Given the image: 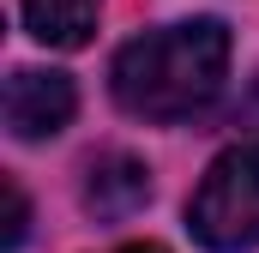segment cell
<instances>
[{
    "label": "cell",
    "instance_id": "cell-1",
    "mask_svg": "<svg viewBox=\"0 0 259 253\" xmlns=\"http://www.w3.org/2000/svg\"><path fill=\"white\" fill-rule=\"evenodd\" d=\"M223 72H229V24L187 18V24H163L121 43L109 66V91L133 121L169 126L211 109V97L223 91Z\"/></svg>",
    "mask_w": 259,
    "mask_h": 253
},
{
    "label": "cell",
    "instance_id": "cell-2",
    "mask_svg": "<svg viewBox=\"0 0 259 253\" xmlns=\"http://www.w3.org/2000/svg\"><path fill=\"white\" fill-rule=\"evenodd\" d=\"M187 229L205 253L259 247V139L229 145L187 199Z\"/></svg>",
    "mask_w": 259,
    "mask_h": 253
},
{
    "label": "cell",
    "instance_id": "cell-3",
    "mask_svg": "<svg viewBox=\"0 0 259 253\" xmlns=\"http://www.w3.org/2000/svg\"><path fill=\"white\" fill-rule=\"evenodd\" d=\"M78 109V91L66 72H42V66H18L6 78V133L36 145V139H55Z\"/></svg>",
    "mask_w": 259,
    "mask_h": 253
},
{
    "label": "cell",
    "instance_id": "cell-4",
    "mask_svg": "<svg viewBox=\"0 0 259 253\" xmlns=\"http://www.w3.org/2000/svg\"><path fill=\"white\" fill-rule=\"evenodd\" d=\"M145 199H151V169L127 151H103L84 169V211L97 223H127Z\"/></svg>",
    "mask_w": 259,
    "mask_h": 253
},
{
    "label": "cell",
    "instance_id": "cell-5",
    "mask_svg": "<svg viewBox=\"0 0 259 253\" xmlns=\"http://www.w3.org/2000/svg\"><path fill=\"white\" fill-rule=\"evenodd\" d=\"M97 12H103V0H18L24 30L49 49H84L97 30Z\"/></svg>",
    "mask_w": 259,
    "mask_h": 253
},
{
    "label": "cell",
    "instance_id": "cell-6",
    "mask_svg": "<svg viewBox=\"0 0 259 253\" xmlns=\"http://www.w3.org/2000/svg\"><path fill=\"white\" fill-rule=\"evenodd\" d=\"M24 223H30V205H24V187L6 181V247L24 241Z\"/></svg>",
    "mask_w": 259,
    "mask_h": 253
},
{
    "label": "cell",
    "instance_id": "cell-7",
    "mask_svg": "<svg viewBox=\"0 0 259 253\" xmlns=\"http://www.w3.org/2000/svg\"><path fill=\"white\" fill-rule=\"evenodd\" d=\"M121 253H169V247H157V241H139V247H121Z\"/></svg>",
    "mask_w": 259,
    "mask_h": 253
}]
</instances>
